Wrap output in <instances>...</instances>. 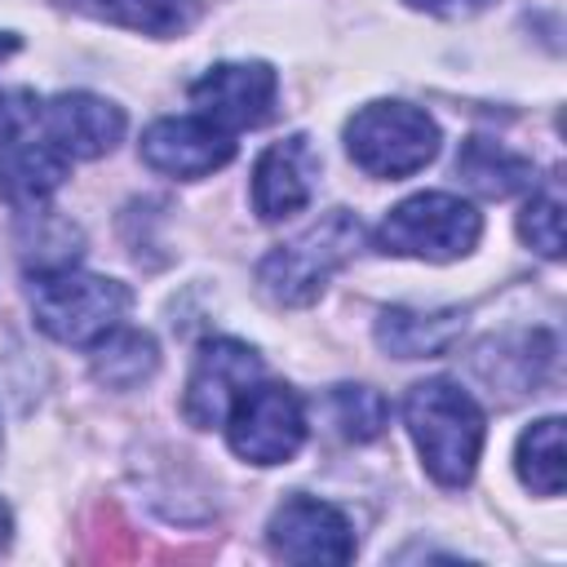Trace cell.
Segmentation results:
<instances>
[{
  "instance_id": "1",
  "label": "cell",
  "mask_w": 567,
  "mask_h": 567,
  "mask_svg": "<svg viewBox=\"0 0 567 567\" xmlns=\"http://www.w3.org/2000/svg\"><path fill=\"white\" fill-rule=\"evenodd\" d=\"M403 421L421 452V465L439 487H465L474 478L487 421L483 408L456 381L447 377L416 381L403 399Z\"/></svg>"
},
{
  "instance_id": "2",
  "label": "cell",
  "mask_w": 567,
  "mask_h": 567,
  "mask_svg": "<svg viewBox=\"0 0 567 567\" xmlns=\"http://www.w3.org/2000/svg\"><path fill=\"white\" fill-rule=\"evenodd\" d=\"M31 315L40 332L62 346H97L111 328H120L128 310V288L106 275H89L66 266H40L27 284Z\"/></svg>"
},
{
  "instance_id": "3",
  "label": "cell",
  "mask_w": 567,
  "mask_h": 567,
  "mask_svg": "<svg viewBox=\"0 0 567 567\" xmlns=\"http://www.w3.org/2000/svg\"><path fill=\"white\" fill-rule=\"evenodd\" d=\"M359 239H363L359 217L346 208H332L315 226H306L297 239H288L261 257L257 288L275 306H310L323 292V284L354 257Z\"/></svg>"
},
{
  "instance_id": "4",
  "label": "cell",
  "mask_w": 567,
  "mask_h": 567,
  "mask_svg": "<svg viewBox=\"0 0 567 567\" xmlns=\"http://www.w3.org/2000/svg\"><path fill=\"white\" fill-rule=\"evenodd\" d=\"M346 155L368 177H412L439 155V124L408 102H368L346 124Z\"/></svg>"
},
{
  "instance_id": "5",
  "label": "cell",
  "mask_w": 567,
  "mask_h": 567,
  "mask_svg": "<svg viewBox=\"0 0 567 567\" xmlns=\"http://www.w3.org/2000/svg\"><path fill=\"white\" fill-rule=\"evenodd\" d=\"M483 235V217L474 204L447 195V190H425L385 213L377 226L372 244L385 257H421V261H456L465 257Z\"/></svg>"
},
{
  "instance_id": "6",
  "label": "cell",
  "mask_w": 567,
  "mask_h": 567,
  "mask_svg": "<svg viewBox=\"0 0 567 567\" xmlns=\"http://www.w3.org/2000/svg\"><path fill=\"white\" fill-rule=\"evenodd\" d=\"M230 452L248 465H284L306 443V408L288 385L252 381L226 412Z\"/></svg>"
},
{
  "instance_id": "7",
  "label": "cell",
  "mask_w": 567,
  "mask_h": 567,
  "mask_svg": "<svg viewBox=\"0 0 567 567\" xmlns=\"http://www.w3.org/2000/svg\"><path fill=\"white\" fill-rule=\"evenodd\" d=\"M261 377V359L252 346L235 341V337H208L190 363L186 377V394H182V412L195 430H213L226 421L230 403Z\"/></svg>"
},
{
  "instance_id": "8",
  "label": "cell",
  "mask_w": 567,
  "mask_h": 567,
  "mask_svg": "<svg viewBox=\"0 0 567 567\" xmlns=\"http://www.w3.org/2000/svg\"><path fill=\"white\" fill-rule=\"evenodd\" d=\"M142 159L164 177L195 182L235 159V133L208 115H164L142 133Z\"/></svg>"
},
{
  "instance_id": "9",
  "label": "cell",
  "mask_w": 567,
  "mask_h": 567,
  "mask_svg": "<svg viewBox=\"0 0 567 567\" xmlns=\"http://www.w3.org/2000/svg\"><path fill=\"white\" fill-rule=\"evenodd\" d=\"M266 540L288 563H350L354 558V532L346 514L315 496H288L270 514Z\"/></svg>"
},
{
  "instance_id": "10",
  "label": "cell",
  "mask_w": 567,
  "mask_h": 567,
  "mask_svg": "<svg viewBox=\"0 0 567 567\" xmlns=\"http://www.w3.org/2000/svg\"><path fill=\"white\" fill-rule=\"evenodd\" d=\"M275 93H279V80L266 62H217L190 84L199 115L217 120L230 133L266 124L275 111Z\"/></svg>"
},
{
  "instance_id": "11",
  "label": "cell",
  "mask_w": 567,
  "mask_h": 567,
  "mask_svg": "<svg viewBox=\"0 0 567 567\" xmlns=\"http://www.w3.org/2000/svg\"><path fill=\"white\" fill-rule=\"evenodd\" d=\"M40 128L66 159H97L124 137V111L97 93H58L40 106Z\"/></svg>"
},
{
  "instance_id": "12",
  "label": "cell",
  "mask_w": 567,
  "mask_h": 567,
  "mask_svg": "<svg viewBox=\"0 0 567 567\" xmlns=\"http://www.w3.org/2000/svg\"><path fill=\"white\" fill-rule=\"evenodd\" d=\"M319 168H323V159L315 155L310 137H301V133L266 146L252 168V213L261 221H284V217L301 213L315 195Z\"/></svg>"
},
{
  "instance_id": "13",
  "label": "cell",
  "mask_w": 567,
  "mask_h": 567,
  "mask_svg": "<svg viewBox=\"0 0 567 567\" xmlns=\"http://www.w3.org/2000/svg\"><path fill=\"white\" fill-rule=\"evenodd\" d=\"M461 328H465L461 310L394 306V310H381V319H377V346L394 359H434V354H447L456 346Z\"/></svg>"
},
{
  "instance_id": "14",
  "label": "cell",
  "mask_w": 567,
  "mask_h": 567,
  "mask_svg": "<svg viewBox=\"0 0 567 567\" xmlns=\"http://www.w3.org/2000/svg\"><path fill=\"white\" fill-rule=\"evenodd\" d=\"M66 182V155L49 142L4 146L0 155V199L9 208H40Z\"/></svg>"
},
{
  "instance_id": "15",
  "label": "cell",
  "mask_w": 567,
  "mask_h": 567,
  "mask_svg": "<svg viewBox=\"0 0 567 567\" xmlns=\"http://www.w3.org/2000/svg\"><path fill=\"white\" fill-rule=\"evenodd\" d=\"M456 177H465L470 190L487 195V199H505V195H518L527 186H536V168L532 159L514 155L509 146L501 142H487V137H470L456 155Z\"/></svg>"
},
{
  "instance_id": "16",
  "label": "cell",
  "mask_w": 567,
  "mask_h": 567,
  "mask_svg": "<svg viewBox=\"0 0 567 567\" xmlns=\"http://www.w3.org/2000/svg\"><path fill=\"white\" fill-rule=\"evenodd\" d=\"M66 4L97 22L128 27L142 35H182L199 13V0H66Z\"/></svg>"
},
{
  "instance_id": "17",
  "label": "cell",
  "mask_w": 567,
  "mask_h": 567,
  "mask_svg": "<svg viewBox=\"0 0 567 567\" xmlns=\"http://www.w3.org/2000/svg\"><path fill=\"white\" fill-rule=\"evenodd\" d=\"M159 368V350L146 332L133 328H111L97 346H93V381H102L106 390H133L142 385L151 372Z\"/></svg>"
},
{
  "instance_id": "18",
  "label": "cell",
  "mask_w": 567,
  "mask_h": 567,
  "mask_svg": "<svg viewBox=\"0 0 567 567\" xmlns=\"http://www.w3.org/2000/svg\"><path fill=\"white\" fill-rule=\"evenodd\" d=\"M514 470L536 496H558L563 492V421L545 416L518 434L514 447Z\"/></svg>"
},
{
  "instance_id": "19",
  "label": "cell",
  "mask_w": 567,
  "mask_h": 567,
  "mask_svg": "<svg viewBox=\"0 0 567 567\" xmlns=\"http://www.w3.org/2000/svg\"><path fill=\"white\" fill-rule=\"evenodd\" d=\"M328 408H332V421L346 439L354 443H372L385 434L390 425V403L385 394H377L372 385H332L328 394Z\"/></svg>"
},
{
  "instance_id": "20",
  "label": "cell",
  "mask_w": 567,
  "mask_h": 567,
  "mask_svg": "<svg viewBox=\"0 0 567 567\" xmlns=\"http://www.w3.org/2000/svg\"><path fill=\"white\" fill-rule=\"evenodd\" d=\"M518 235L540 257H549V261L563 257V195H558V186L532 190V199L518 213Z\"/></svg>"
},
{
  "instance_id": "21",
  "label": "cell",
  "mask_w": 567,
  "mask_h": 567,
  "mask_svg": "<svg viewBox=\"0 0 567 567\" xmlns=\"http://www.w3.org/2000/svg\"><path fill=\"white\" fill-rule=\"evenodd\" d=\"M40 120V97L31 89H0V146H13Z\"/></svg>"
},
{
  "instance_id": "22",
  "label": "cell",
  "mask_w": 567,
  "mask_h": 567,
  "mask_svg": "<svg viewBox=\"0 0 567 567\" xmlns=\"http://www.w3.org/2000/svg\"><path fill=\"white\" fill-rule=\"evenodd\" d=\"M421 13H434V18H470V13H483L492 0H403Z\"/></svg>"
},
{
  "instance_id": "23",
  "label": "cell",
  "mask_w": 567,
  "mask_h": 567,
  "mask_svg": "<svg viewBox=\"0 0 567 567\" xmlns=\"http://www.w3.org/2000/svg\"><path fill=\"white\" fill-rule=\"evenodd\" d=\"M9 53H18V35L13 31H0V58H9Z\"/></svg>"
}]
</instances>
